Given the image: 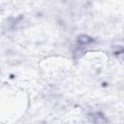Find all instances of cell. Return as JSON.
I'll use <instances>...</instances> for the list:
<instances>
[{"instance_id": "obj_1", "label": "cell", "mask_w": 124, "mask_h": 124, "mask_svg": "<svg viewBox=\"0 0 124 124\" xmlns=\"http://www.w3.org/2000/svg\"><path fill=\"white\" fill-rule=\"evenodd\" d=\"M78 42L79 44H81V45H88L91 42H93V39L90 38L87 35H80V36L78 37Z\"/></svg>"}]
</instances>
